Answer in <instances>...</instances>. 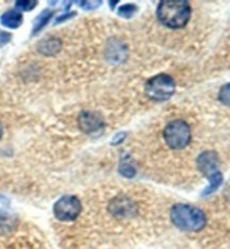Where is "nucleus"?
<instances>
[{
	"mask_svg": "<svg viewBox=\"0 0 230 249\" xmlns=\"http://www.w3.org/2000/svg\"><path fill=\"white\" fill-rule=\"evenodd\" d=\"M164 139L169 147L182 149L187 147L191 141V129L183 120H173L164 129Z\"/></svg>",
	"mask_w": 230,
	"mask_h": 249,
	"instance_id": "20e7f679",
	"label": "nucleus"
},
{
	"mask_svg": "<svg viewBox=\"0 0 230 249\" xmlns=\"http://www.w3.org/2000/svg\"><path fill=\"white\" fill-rule=\"evenodd\" d=\"M125 137H126V134H124V133L117 134L116 136L112 138L111 145H119V144H122V142H124V139H125Z\"/></svg>",
	"mask_w": 230,
	"mask_h": 249,
	"instance_id": "412c9836",
	"label": "nucleus"
},
{
	"mask_svg": "<svg viewBox=\"0 0 230 249\" xmlns=\"http://www.w3.org/2000/svg\"><path fill=\"white\" fill-rule=\"evenodd\" d=\"M10 39H12V34H10V33L0 31V47L8 44L10 42Z\"/></svg>",
	"mask_w": 230,
	"mask_h": 249,
	"instance_id": "6ab92c4d",
	"label": "nucleus"
},
{
	"mask_svg": "<svg viewBox=\"0 0 230 249\" xmlns=\"http://www.w3.org/2000/svg\"><path fill=\"white\" fill-rule=\"evenodd\" d=\"M53 211L58 220L73 221L81 212V202L74 196H64L54 204Z\"/></svg>",
	"mask_w": 230,
	"mask_h": 249,
	"instance_id": "39448f33",
	"label": "nucleus"
},
{
	"mask_svg": "<svg viewBox=\"0 0 230 249\" xmlns=\"http://www.w3.org/2000/svg\"><path fill=\"white\" fill-rule=\"evenodd\" d=\"M79 127L88 135H97L105 128V122L97 112L82 111L79 115Z\"/></svg>",
	"mask_w": 230,
	"mask_h": 249,
	"instance_id": "423d86ee",
	"label": "nucleus"
},
{
	"mask_svg": "<svg viewBox=\"0 0 230 249\" xmlns=\"http://www.w3.org/2000/svg\"><path fill=\"white\" fill-rule=\"evenodd\" d=\"M171 220L184 231H200L207 223L203 211L190 204L178 203L171 209Z\"/></svg>",
	"mask_w": 230,
	"mask_h": 249,
	"instance_id": "f03ea898",
	"label": "nucleus"
},
{
	"mask_svg": "<svg viewBox=\"0 0 230 249\" xmlns=\"http://www.w3.org/2000/svg\"><path fill=\"white\" fill-rule=\"evenodd\" d=\"M75 15H76V13H75V12H72V13H70V14H64V15H61V16H58V17L56 18V20H55V24L63 23L64 20H68L69 18H72V17H74Z\"/></svg>",
	"mask_w": 230,
	"mask_h": 249,
	"instance_id": "aec40b11",
	"label": "nucleus"
},
{
	"mask_svg": "<svg viewBox=\"0 0 230 249\" xmlns=\"http://www.w3.org/2000/svg\"><path fill=\"white\" fill-rule=\"evenodd\" d=\"M14 227V219L6 212H0V235L9 232Z\"/></svg>",
	"mask_w": 230,
	"mask_h": 249,
	"instance_id": "f8f14e48",
	"label": "nucleus"
},
{
	"mask_svg": "<svg viewBox=\"0 0 230 249\" xmlns=\"http://www.w3.org/2000/svg\"><path fill=\"white\" fill-rule=\"evenodd\" d=\"M145 92L152 100H169L175 92V82L172 76L167 74L155 75L146 82Z\"/></svg>",
	"mask_w": 230,
	"mask_h": 249,
	"instance_id": "7ed1b4c3",
	"label": "nucleus"
},
{
	"mask_svg": "<svg viewBox=\"0 0 230 249\" xmlns=\"http://www.w3.org/2000/svg\"><path fill=\"white\" fill-rule=\"evenodd\" d=\"M1 136H2V124L0 123V138H1Z\"/></svg>",
	"mask_w": 230,
	"mask_h": 249,
	"instance_id": "4be33fe9",
	"label": "nucleus"
},
{
	"mask_svg": "<svg viewBox=\"0 0 230 249\" xmlns=\"http://www.w3.org/2000/svg\"><path fill=\"white\" fill-rule=\"evenodd\" d=\"M78 3L82 9L91 10V9L97 8V7H99V5H101L102 2L101 1H79Z\"/></svg>",
	"mask_w": 230,
	"mask_h": 249,
	"instance_id": "a211bd4d",
	"label": "nucleus"
},
{
	"mask_svg": "<svg viewBox=\"0 0 230 249\" xmlns=\"http://www.w3.org/2000/svg\"><path fill=\"white\" fill-rule=\"evenodd\" d=\"M54 12L50 9H45L44 12L38 15L34 21V26H33V34H37L42 29L49 24V21L52 19Z\"/></svg>",
	"mask_w": 230,
	"mask_h": 249,
	"instance_id": "1a4fd4ad",
	"label": "nucleus"
},
{
	"mask_svg": "<svg viewBox=\"0 0 230 249\" xmlns=\"http://www.w3.org/2000/svg\"><path fill=\"white\" fill-rule=\"evenodd\" d=\"M111 206H114V213L116 214H128L131 213V211H133V204L130 202H127L126 200H122V201H118V200H115V203H111Z\"/></svg>",
	"mask_w": 230,
	"mask_h": 249,
	"instance_id": "ddd939ff",
	"label": "nucleus"
},
{
	"mask_svg": "<svg viewBox=\"0 0 230 249\" xmlns=\"http://www.w3.org/2000/svg\"><path fill=\"white\" fill-rule=\"evenodd\" d=\"M208 178H209V185H208L207 188L203 190V192H202L203 196H210L211 193L217 191V190L220 188V185L222 184V181H224V177H222L220 171H218V172H216V173H213L212 175H211V177H209Z\"/></svg>",
	"mask_w": 230,
	"mask_h": 249,
	"instance_id": "9d476101",
	"label": "nucleus"
},
{
	"mask_svg": "<svg viewBox=\"0 0 230 249\" xmlns=\"http://www.w3.org/2000/svg\"><path fill=\"white\" fill-rule=\"evenodd\" d=\"M0 23L10 29H16L23 24V15L16 10H8L0 17Z\"/></svg>",
	"mask_w": 230,
	"mask_h": 249,
	"instance_id": "6e6552de",
	"label": "nucleus"
},
{
	"mask_svg": "<svg viewBox=\"0 0 230 249\" xmlns=\"http://www.w3.org/2000/svg\"><path fill=\"white\" fill-rule=\"evenodd\" d=\"M136 13H137V6L136 5H131V3H127V5H124L118 9L119 16L123 17V18H126V19L131 18Z\"/></svg>",
	"mask_w": 230,
	"mask_h": 249,
	"instance_id": "2eb2a0df",
	"label": "nucleus"
},
{
	"mask_svg": "<svg viewBox=\"0 0 230 249\" xmlns=\"http://www.w3.org/2000/svg\"><path fill=\"white\" fill-rule=\"evenodd\" d=\"M196 165H198L199 171L201 172L202 174L207 175V178H209L213 173H216V172L219 171L218 155L214 152H204L198 157Z\"/></svg>",
	"mask_w": 230,
	"mask_h": 249,
	"instance_id": "0eeeda50",
	"label": "nucleus"
},
{
	"mask_svg": "<svg viewBox=\"0 0 230 249\" xmlns=\"http://www.w3.org/2000/svg\"><path fill=\"white\" fill-rule=\"evenodd\" d=\"M119 173L126 178H134L136 175V168L128 159L122 160L119 165Z\"/></svg>",
	"mask_w": 230,
	"mask_h": 249,
	"instance_id": "4468645a",
	"label": "nucleus"
},
{
	"mask_svg": "<svg viewBox=\"0 0 230 249\" xmlns=\"http://www.w3.org/2000/svg\"><path fill=\"white\" fill-rule=\"evenodd\" d=\"M218 98L221 104L230 107V83H227L224 87H221L220 91H219Z\"/></svg>",
	"mask_w": 230,
	"mask_h": 249,
	"instance_id": "dca6fc26",
	"label": "nucleus"
},
{
	"mask_svg": "<svg viewBox=\"0 0 230 249\" xmlns=\"http://www.w3.org/2000/svg\"><path fill=\"white\" fill-rule=\"evenodd\" d=\"M37 5V1H33V0H26V1H23V0H20V1H16L15 2V6H16L17 9H20L23 10V12H31L33 10Z\"/></svg>",
	"mask_w": 230,
	"mask_h": 249,
	"instance_id": "f3484780",
	"label": "nucleus"
},
{
	"mask_svg": "<svg viewBox=\"0 0 230 249\" xmlns=\"http://www.w3.org/2000/svg\"><path fill=\"white\" fill-rule=\"evenodd\" d=\"M61 49V43L56 38H50L41 43L39 45V51L46 55H53L56 54Z\"/></svg>",
	"mask_w": 230,
	"mask_h": 249,
	"instance_id": "9b49d317",
	"label": "nucleus"
},
{
	"mask_svg": "<svg viewBox=\"0 0 230 249\" xmlns=\"http://www.w3.org/2000/svg\"><path fill=\"white\" fill-rule=\"evenodd\" d=\"M156 14L159 20L166 27L182 28L191 17V7L185 0H163L159 2Z\"/></svg>",
	"mask_w": 230,
	"mask_h": 249,
	"instance_id": "f257e3e1",
	"label": "nucleus"
}]
</instances>
